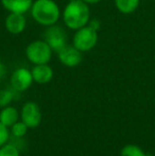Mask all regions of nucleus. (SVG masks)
<instances>
[{
  "instance_id": "aec40b11",
  "label": "nucleus",
  "mask_w": 155,
  "mask_h": 156,
  "mask_svg": "<svg viewBox=\"0 0 155 156\" xmlns=\"http://www.w3.org/2000/svg\"><path fill=\"white\" fill-rule=\"evenodd\" d=\"M5 76H6V67L4 66L3 63L0 62V80L4 79Z\"/></svg>"
},
{
  "instance_id": "0eeeda50",
  "label": "nucleus",
  "mask_w": 155,
  "mask_h": 156,
  "mask_svg": "<svg viewBox=\"0 0 155 156\" xmlns=\"http://www.w3.org/2000/svg\"><path fill=\"white\" fill-rule=\"evenodd\" d=\"M20 119L29 129H35L41 123V112L35 102H27L23 105L20 111Z\"/></svg>"
},
{
  "instance_id": "f3484780",
  "label": "nucleus",
  "mask_w": 155,
  "mask_h": 156,
  "mask_svg": "<svg viewBox=\"0 0 155 156\" xmlns=\"http://www.w3.org/2000/svg\"><path fill=\"white\" fill-rule=\"evenodd\" d=\"M0 156H20V152L16 144L6 142L0 147Z\"/></svg>"
},
{
  "instance_id": "412c9836",
  "label": "nucleus",
  "mask_w": 155,
  "mask_h": 156,
  "mask_svg": "<svg viewBox=\"0 0 155 156\" xmlns=\"http://www.w3.org/2000/svg\"><path fill=\"white\" fill-rule=\"evenodd\" d=\"M82 1H84L86 4L90 5V4H97V3H99V2H101L102 0H82Z\"/></svg>"
},
{
  "instance_id": "9d476101",
  "label": "nucleus",
  "mask_w": 155,
  "mask_h": 156,
  "mask_svg": "<svg viewBox=\"0 0 155 156\" xmlns=\"http://www.w3.org/2000/svg\"><path fill=\"white\" fill-rule=\"evenodd\" d=\"M33 81L37 84H48L53 79L54 72L49 64L34 65L31 69Z\"/></svg>"
},
{
  "instance_id": "ddd939ff",
  "label": "nucleus",
  "mask_w": 155,
  "mask_h": 156,
  "mask_svg": "<svg viewBox=\"0 0 155 156\" xmlns=\"http://www.w3.org/2000/svg\"><path fill=\"white\" fill-rule=\"evenodd\" d=\"M140 0H115V6L121 14L130 15L136 12Z\"/></svg>"
},
{
  "instance_id": "6ab92c4d",
  "label": "nucleus",
  "mask_w": 155,
  "mask_h": 156,
  "mask_svg": "<svg viewBox=\"0 0 155 156\" xmlns=\"http://www.w3.org/2000/svg\"><path fill=\"white\" fill-rule=\"evenodd\" d=\"M88 26L93 28V29L99 31L100 26H101V25H100V21L98 20V19H90V20H89V23H88Z\"/></svg>"
},
{
  "instance_id": "7ed1b4c3",
  "label": "nucleus",
  "mask_w": 155,
  "mask_h": 156,
  "mask_svg": "<svg viewBox=\"0 0 155 156\" xmlns=\"http://www.w3.org/2000/svg\"><path fill=\"white\" fill-rule=\"evenodd\" d=\"M53 50L44 39L33 41L26 48V56L33 65L49 64L52 58Z\"/></svg>"
},
{
  "instance_id": "4468645a",
  "label": "nucleus",
  "mask_w": 155,
  "mask_h": 156,
  "mask_svg": "<svg viewBox=\"0 0 155 156\" xmlns=\"http://www.w3.org/2000/svg\"><path fill=\"white\" fill-rule=\"evenodd\" d=\"M16 93L17 91H15L13 88L0 89V108L9 106L15 100V94H16Z\"/></svg>"
},
{
  "instance_id": "39448f33",
  "label": "nucleus",
  "mask_w": 155,
  "mask_h": 156,
  "mask_svg": "<svg viewBox=\"0 0 155 156\" xmlns=\"http://www.w3.org/2000/svg\"><path fill=\"white\" fill-rule=\"evenodd\" d=\"M44 41L51 47L53 52H58L65 47L67 44V34L62 27L58 25H53L47 27L44 33Z\"/></svg>"
},
{
  "instance_id": "4be33fe9",
  "label": "nucleus",
  "mask_w": 155,
  "mask_h": 156,
  "mask_svg": "<svg viewBox=\"0 0 155 156\" xmlns=\"http://www.w3.org/2000/svg\"><path fill=\"white\" fill-rule=\"evenodd\" d=\"M147 156H154V155H152V154H149V153H147Z\"/></svg>"
},
{
  "instance_id": "dca6fc26",
  "label": "nucleus",
  "mask_w": 155,
  "mask_h": 156,
  "mask_svg": "<svg viewBox=\"0 0 155 156\" xmlns=\"http://www.w3.org/2000/svg\"><path fill=\"white\" fill-rule=\"evenodd\" d=\"M28 129H29V127L23 123L21 120H20V121L18 120L16 123H14L12 126L10 127V133H11V135H12L13 137L19 139V138L25 137L26 134H27V132H28Z\"/></svg>"
},
{
  "instance_id": "9b49d317",
  "label": "nucleus",
  "mask_w": 155,
  "mask_h": 156,
  "mask_svg": "<svg viewBox=\"0 0 155 156\" xmlns=\"http://www.w3.org/2000/svg\"><path fill=\"white\" fill-rule=\"evenodd\" d=\"M1 4L9 13L26 14L31 10L34 0H0Z\"/></svg>"
},
{
  "instance_id": "2eb2a0df",
  "label": "nucleus",
  "mask_w": 155,
  "mask_h": 156,
  "mask_svg": "<svg viewBox=\"0 0 155 156\" xmlns=\"http://www.w3.org/2000/svg\"><path fill=\"white\" fill-rule=\"evenodd\" d=\"M120 156H147V153L136 144H126L120 151Z\"/></svg>"
},
{
  "instance_id": "a211bd4d",
  "label": "nucleus",
  "mask_w": 155,
  "mask_h": 156,
  "mask_svg": "<svg viewBox=\"0 0 155 156\" xmlns=\"http://www.w3.org/2000/svg\"><path fill=\"white\" fill-rule=\"evenodd\" d=\"M10 135H11L10 129L6 127L5 125H3L1 122H0V147L5 144L6 142H9Z\"/></svg>"
},
{
  "instance_id": "f257e3e1",
  "label": "nucleus",
  "mask_w": 155,
  "mask_h": 156,
  "mask_svg": "<svg viewBox=\"0 0 155 156\" xmlns=\"http://www.w3.org/2000/svg\"><path fill=\"white\" fill-rule=\"evenodd\" d=\"M62 18L68 29L77 31L88 25L90 20L89 5L82 0H69L63 10Z\"/></svg>"
},
{
  "instance_id": "f8f14e48",
  "label": "nucleus",
  "mask_w": 155,
  "mask_h": 156,
  "mask_svg": "<svg viewBox=\"0 0 155 156\" xmlns=\"http://www.w3.org/2000/svg\"><path fill=\"white\" fill-rule=\"evenodd\" d=\"M19 118H20V113L18 112V109L11 105L3 107L0 111V122L9 129L14 123H16Z\"/></svg>"
},
{
  "instance_id": "1a4fd4ad",
  "label": "nucleus",
  "mask_w": 155,
  "mask_h": 156,
  "mask_svg": "<svg viewBox=\"0 0 155 156\" xmlns=\"http://www.w3.org/2000/svg\"><path fill=\"white\" fill-rule=\"evenodd\" d=\"M4 26H5V30L10 34L19 35L27 28V18L25 14L9 13V15L5 17Z\"/></svg>"
},
{
  "instance_id": "20e7f679",
  "label": "nucleus",
  "mask_w": 155,
  "mask_h": 156,
  "mask_svg": "<svg viewBox=\"0 0 155 156\" xmlns=\"http://www.w3.org/2000/svg\"><path fill=\"white\" fill-rule=\"evenodd\" d=\"M98 31L88 25L76 31L72 37V45L82 53L88 52L96 47L98 43Z\"/></svg>"
},
{
  "instance_id": "423d86ee",
  "label": "nucleus",
  "mask_w": 155,
  "mask_h": 156,
  "mask_svg": "<svg viewBox=\"0 0 155 156\" xmlns=\"http://www.w3.org/2000/svg\"><path fill=\"white\" fill-rule=\"evenodd\" d=\"M33 76H32L31 70L25 67L17 68L11 74L10 83L11 87L17 93H23L31 87L33 84Z\"/></svg>"
},
{
  "instance_id": "f03ea898",
  "label": "nucleus",
  "mask_w": 155,
  "mask_h": 156,
  "mask_svg": "<svg viewBox=\"0 0 155 156\" xmlns=\"http://www.w3.org/2000/svg\"><path fill=\"white\" fill-rule=\"evenodd\" d=\"M31 16L44 27L56 25L61 18V10L54 0H35L31 6Z\"/></svg>"
},
{
  "instance_id": "6e6552de",
  "label": "nucleus",
  "mask_w": 155,
  "mask_h": 156,
  "mask_svg": "<svg viewBox=\"0 0 155 156\" xmlns=\"http://www.w3.org/2000/svg\"><path fill=\"white\" fill-rule=\"evenodd\" d=\"M58 54V58L64 66L69 68L77 67L82 63L83 55L82 52L78 50L73 45H66L63 49H61Z\"/></svg>"
}]
</instances>
